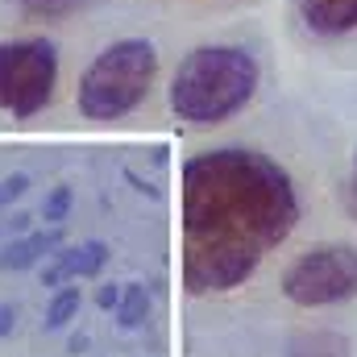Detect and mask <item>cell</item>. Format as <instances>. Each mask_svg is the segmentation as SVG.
Instances as JSON below:
<instances>
[{"label": "cell", "instance_id": "9", "mask_svg": "<svg viewBox=\"0 0 357 357\" xmlns=\"http://www.w3.org/2000/svg\"><path fill=\"white\" fill-rule=\"evenodd\" d=\"M150 307H154V299H150V291H146V282H125V291H121V303H116V324L125 328V333H133V328H142L146 320H150Z\"/></svg>", "mask_w": 357, "mask_h": 357}, {"label": "cell", "instance_id": "1", "mask_svg": "<svg viewBox=\"0 0 357 357\" xmlns=\"http://www.w3.org/2000/svg\"><path fill=\"white\" fill-rule=\"evenodd\" d=\"M178 220L183 287L191 295H220L241 287L291 237L299 195L270 154L220 146L183 162Z\"/></svg>", "mask_w": 357, "mask_h": 357}, {"label": "cell", "instance_id": "6", "mask_svg": "<svg viewBox=\"0 0 357 357\" xmlns=\"http://www.w3.org/2000/svg\"><path fill=\"white\" fill-rule=\"evenodd\" d=\"M112 250L104 241H79V245H63L59 254H50V262L42 266V287H67L71 278H96L108 266Z\"/></svg>", "mask_w": 357, "mask_h": 357}, {"label": "cell", "instance_id": "8", "mask_svg": "<svg viewBox=\"0 0 357 357\" xmlns=\"http://www.w3.org/2000/svg\"><path fill=\"white\" fill-rule=\"evenodd\" d=\"M312 38H345L357 29V0H291Z\"/></svg>", "mask_w": 357, "mask_h": 357}, {"label": "cell", "instance_id": "7", "mask_svg": "<svg viewBox=\"0 0 357 357\" xmlns=\"http://www.w3.org/2000/svg\"><path fill=\"white\" fill-rule=\"evenodd\" d=\"M63 250V225H46L38 233H21V237H8L0 241V270L4 274H21V270H33L38 262H46L50 254Z\"/></svg>", "mask_w": 357, "mask_h": 357}, {"label": "cell", "instance_id": "3", "mask_svg": "<svg viewBox=\"0 0 357 357\" xmlns=\"http://www.w3.org/2000/svg\"><path fill=\"white\" fill-rule=\"evenodd\" d=\"M158 79V50L150 38H121L104 46L79 75L75 104L88 121H121L133 108L146 104V96Z\"/></svg>", "mask_w": 357, "mask_h": 357}, {"label": "cell", "instance_id": "17", "mask_svg": "<svg viewBox=\"0 0 357 357\" xmlns=\"http://www.w3.org/2000/svg\"><path fill=\"white\" fill-rule=\"evenodd\" d=\"M17 303H0V341H8L13 333H17Z\"/></svg>", "mask_w": 357, "mask_h": 357}, {"label": "cell", "instance_id": "14", "mask_svg": "<svg viewBox=\"0 0 357 357\" xmlns=\"http://www.w3.org/2000/svg\"><path fill=\"white\" fill-rule=\"evenodd\" d=\"M29 191V175H8V178H0V212L4 208H13L21 195Z\"/></svg>", "mask_w": 357, "mask_h": 357}, {"label": "cell", "instance_id": "10", "mask_svg": "<svg viewBox=\"0 0 357 357\" xmlns=\"http://www.w3.org/2000/svg\"><path fill=\"white\" fill-rule=\"evenodd\" d=\"M287 357H349V341L341 333H303L287 345Z\"/></svg>", "mask_w": 357, "mask_h": 357}, {"label": "cell", "instance_id": "15", "mask_svg": "<svg viewBox=\"0 0 357 357\" xmlns=\"http://www.w3.org/2000/svg\"><path fill=\"white\" fill-rule=\"evenodd\" d=\"M121 291H125V282H104V287L96 291V307H100V312H116Z\"/></svg>", "mask_w": 357, "mask_h": 357}, {"label": "cell", "instance_id": "16", "mask_svg": "<svg viewBox=\"0 0 357 357\" xmlns=\"http://www.w3.org/2000/svg\"><path fill=\"white\" fill-rule=\"evenodd\" d=\"M341 199H345V212L357 220V150H354V167H349V178L341 187Z\"/></svg>", "mask_w": 357, "mask_h": 357}, {"label": "cell", "instance_id": "2", "mask_svg": "<svg viewBox=\"0 0 357 357\" xmlns=\"http://www.w3.org/2000/svg\"><path fill=\"white\" fill-rule=\"evenodd\" d=\"M262 84L258 54L233 42H208L183 54L171 75V112L191 129L233 121Z\"/></svg>", "mask_w": 357, "mask_h": 357}, {"label": "cell", "instance_id": "4", "mask_svg": "<svg viewBox=\"0 0 357 357\" xmlns=\"http://www.w3.org/2000/svg\"><path fill=\"white\" fill-rule=\"evenodd\" d=\"M59 88V50L46 38L0 42V112L13 121L38 116Z\"/></svg>", "mask_w": 357, "mask_h": 357}, {"label": "cell", "instance_id": "11", "mask_svg": "<svg viewBox=\"0 0 357 357\" xmlns=\"http://www.w3.org/2000/svg\"><path fill=\"white\" fill-rule=\"evenodd\" d=\"M79 307H84V295H79V287H59V291L50 295V303H46V320H42V328H46V333H59V328H67V324L79 316Z\"/></svg>", "mask_w": 357, "mask_h": 357}, {"label": "cell", "instance_id": "13", "mask_svg": "<svg viewBox=\"0 0 357 357\" xmlns=\"http://www.w3.org/2000/svg\"><path fill=\"white\" fill-rule=\"evenodd\" d=\"M71 204H75V191L63 183V187H50L46 191V199H42V220L46 225H63L67 216H71Z\"/></svg>", "mask_w": 357, "mask_h": 357}, {"label": "cell", "instance_id": "12", "mask_svg": "<svg viewBox=\"0 0 357 357\" xmlns=\"http://www.w3.org/2000/svg\"><path fill=\"white\" fill-rule=\"evenodd\" d=\"M13 4L29 21H67L79 8H88V0H13Z\"/></svg>", "mask_w": 357, "mask_h": 357}, {"label": "cell", "instance_id": "5", "mask_svg": "<svg viewBox=\"0 0 357 357\" xmlns=\"http://www.w3.org/2000/svg\"><path fill=\"white\" fill-rule=\"evenodd\" d=\"M282 295L295 307H337L357 299V245L328 241L282 270Z\"/></svg>", "mask_w": 357, "mask_h": 357}]
</instances>
